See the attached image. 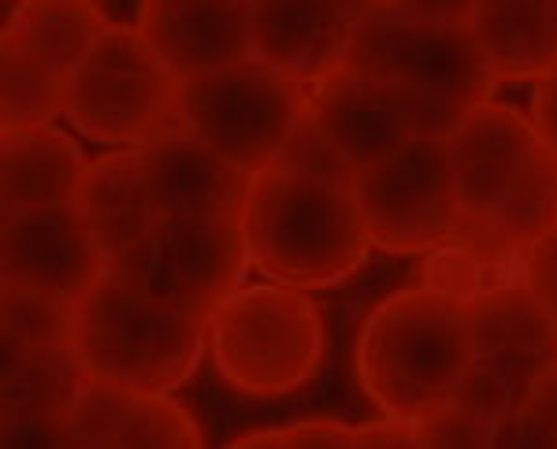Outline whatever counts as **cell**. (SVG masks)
Here are the masks:
<instances>
[{"label": "cell", "mask_w": 557, "mask_h": 449, "mask_svg": "<svg viewBox=\"0 0 557 449\" xmlns=\"http://www.w3.org/2000/svg\"><path fill=\"white\" fill-rule=\"evenodd\" d=\"M491 238L506 241L517 253H528L539 238L557 230V157L539 141L532 164L524 167L513 194L487 220H469Z\"/></svg>", "instance_id": "603a6c76"}, {"label": "cell", "mask_w": 557, "mask_h": 449, "mask_svg": "<svg viewBox=\"0 0 557 449\" xmlns=\"http://www.w3.org/2000/svg\"><path fill=\"white\" fill-rule=\"evenodd\" d=\"M491 283H498V275H494L491 267L483 264L469 246H461L457 238L438 241V246L431 249L428 264H424V286H431V290H443V294L461 298V301H472L475 294Z\"/></svg>", "instance_id": "4316f807"}, {"label": "cell", "mask_w": 557, "mask_h": 449, "mask_svg": "<svg viewBox=\"0 0 557 449\" xmlns=\"http://www.w3.org/2000/svg\"><path fill=\"white\" fill-rule=\"evenodd\" d=\"M249 246L242 215H160L152 230L108 272L160 301L212 316L242 286Z\"/></svg>", "instance_id": "ba28073f"}, {"label": "cell", "mask_w": 557, "mask_h": 449, "mask_svg": "<svg viewBox=\"0 0 557 449\" xmlns=\"http://www.w3.org/2000/svg\"><path fill=\"white\" fill-rule=\"evenodd\" d=\"M138 160L160 215H242L246 209L253 175L205 146L183 120L138 146Z\"/></svg>", "instance_id": "2e32d148"}, {"label": "cell", "mask_w": 557, "mask_h": 449, "mask_svg": "<svg viewBox=\"0 0 557 449\" xmlns=\"http://www.w3.org/2000/svg\"><path fill=\"white\" fill-rule=\"evenodd\" d=\"M532 127L546 149L557 157V67L546 71L543 78H535V97H532Z\"/></svg>", "instance_id": "d6a6232c"}, {"label": "cell", "mask_w": 557, "mask_h": 449, "mask_svg": "<svg viewBox=\"0 0 557 449\" xmlns=\"http://www.w3.org/2000/svg\"><path fill=\"white\" fill-rule=\"evenodd\" d=\"M357 446H417V420L383 412V420L357 427Z\"/></svg>", "instance_id": "836d02e7"}, {"label": "cell", "mask_w": 557, "mask_h": 449, "mask_svg": "<svg viewBox=\"0 0 557 449\" xmlns=\"http://www.w3.org/2000/svg\"><path fill=\"white\" fill-rule=\"evenodd\" d=\"M71 449H194L205 446L201 427L178 401L157 390H131L86 379L75 409L67 416Z\"/></svg>", "instance_id": "e0dca14e"}, {"label": "cell", "mask_w": 557, "mask_h": 449, "mask_svg": "<svg viewBox=\"0 0 557 449\" xmlns=\"http://www.w3.org/2000/svg\"><path fill=\"white\" fill-rule=\"evenodd\" d=\"M86 167L89 160L83 157V149L52 123H45V127H4V134H0L4 215L78 201Z\"/></svg>", "instance_id": "d6986e66"}, {"label": "cell", "mask_w": 557, "mask_h": 449, "mask_svg": "<svg viewBox=\"0 0 557 449\" xmlns=\"http://www.w3.org/2000/svg\"><path fill=\"white\" fill-rule=\"evenodd\" d=\"M494 446H557V361L535 375L524 409L494 427Z\"/></svg>", "instance_id": "484cf974"}, {"label": "cell", "mask_w": 557, "mask_h": 449, "mask_svg": "<svg viewBox=\"0 0 557 449\" xmlns=\"http://www.w3.org/2000/svg\"><path fill=\"white\" fill-rule=\"evenodd\" d=\"M220 375L253 398H283L320 372L327 353L323 312L286 283L238 286L209 320Z\"/></svg>", "instance_id": "277c9868"}, {"label": "cell", "mask_w": 557, "mask_h": 449, "mask_svg": "<svg viewBox=\"0 0 557 449\" xmlns=\"http://www.w3.org/2000/svg\"><path fill=\"white\" fill-rule=\"evenodd\" d=\"M235 446H357V427L338 420H301L290 427L249 431L235 438Z\"/></svg>", "instance_id": "f546056e"}, {"label": "cell", "mask_w": 557, "mask_h": 449, "mask_svg": "<svg viewBox=\"0 0 557 449\" xmlns=\"http://www.w3.org/2000/svg\"><path fill=\"white\" fill-rule=\"evenodd\" d=\"M372 246L386 253H428L465 223L446 157V134H417L354 178Z\"/></svg>", "instance_id": "9c48e42d"}, {"label": "cell", "mask_w": 557, "mask_h": 449, "mask_svg": "<svg viewBox=\"0 0 557 449\" xmlns=\"http://www.w3.org/2000/svg\"><path fill=\"white\" fill-rule=\"evenodd\" d=\"M386 0H253L257 57L312 86L343 64L349 41Z\"/></svg>", "instance_id": "5bb4252c"}, {"label": "cell", "mask_w": 557, "mask_h": 449, "mask_svg": "<svg viewBox=\"0 0 557 449\" xmlns=\"http://www.w3.org/2000/svg\"><path fill=\"white\" fill-rule=\"evenodd\" d=\"M524 283L557 327V230L539 238L524 257Z\"/></svg>", "instance_id": "4dcf8cb0"}, {"label": "cell", "mask_w": 557, "mask_h": 449, "mask_svg": "<svg viewBox=\"0 0 557 449\" xmlns=\"http://www.w3.org/2000/svg\"><path fill=\"white\" fill-rule=\"evenodd\" d=\"M4 442L8 446H67V416L89 375L75 349L30 353L4 346Z\"/></svg>", "instance_id": "ac0fdd59"}, {"label": "cell", "mask_w": 557, "mask_h": 449, "mask_svg": "<svg viewBox=\"0 0 557 449\" xmlns=\"http://www.w3.org/2000/svg\"><path fill=\"white\" fill-rule=\"evenodd\" d=\"M475 0H386L391 12L401 20L424 23V26H469Z\"/></svg>", "instance_id": "1f68e13d"}, {"label": "cell", "mask_w": 557, "mask_h": 449, "mask_svg": "<svg viewBox=\"0 0 557 449\" xmlns=\"http://www.w3.org/2000/svg\"><path fill=\"white\" fill-rule=\"evenodd\" d=\"M0 253H4V283L34 286L64 301H83L108 272L104 249L97 246L75 201L4 215Z\"/></svg>", "instance_id": "7c38bea8"}, {"label": "cell", "mask_w": 557, "mask_h": 449, "mask_svg": "<svg viewBox=\"0 0 557 449\" xmlns=\"http://www.w3.org/2000/svg\"><path fill=\"white\" fill-rule=\"evenodd\" d=\"M472 364L469 301L431 286L391 294L357 338L364 394L391 416H431L457 401Z\"/></svg>", "instance_id": "7a4b0ae2"}, {"label": "cell", "mask_w": 557, "mask_h": 449, "mask_svg": "<svg viewBox=\"0 0 557 449\" xmlns=\"http://www.w3.org/2000/svg\"><path fill=\"white\" fill-rule=\"evenodd\" d=\"M108 26L112 23L94 0H8L0 41L23 45L26 52L71 78Z\"/></svg>", "instance_id": "7402d4cb"}, {"label": "cell", "mask_w": 557, "mask_h": 449, "mask_svg": "<svg viewBox=\"0 0 557 449\" xmlns=\"http://www.w3.org/2000/svg\"><path fill=\"white\" fill-rule=\"evenodd\" d=\"M78 212L86 215L97 246L104 249L108 264L138 246L160 220V209L141 175L138 149L108 152L86 167L83 190H78Z\"/></svg>", "instance_id": "44dd1931"}, {"label": "cell", "mask_w": 557, "mask_h": 449, "mask_svg": "<svg viewBox=\"0 0 557 449\" xmlns=\"http://www.w3.org/2000/svg\"><path fill=\"white\" fill-rule=\"evenodd\" d=\"M461 112L465 108L406 93L349 64L331 67L309 86V115L354 178L417 134H446Z\"/></svg>", "instance_id": "8fae6325"}, {"label": "cell", "mask_w": 557, "mask_h": 449, "mask_svg": "<svg viewBox=\"0 0 557 449\" xmlns=\"http://www.w3.org/2000/svg\"><path fill=\"white\" fill-rule=\"evenodd\" d=\"M469 30L494 83H528L557 67V0H475Z\"/></svg>", "instance_id": "ffe728a7"}, {"label": "cell", "mask_w": 557, "mask_h": 449, "mask_svg": "<svg viewBox=\"0 0 557 449\" xmlns=\"http://www.w3.org/2000/svg\"><path fill=\"white\" fill-rule=\"evenodd\" d=\"M469 312L472 364L454 406L498 427L524 409L535 375L557 361V327L528 290L524 275L483 286Z\"/></svg>", "instance_id": "52a82bcc"}, {"label": "cell", "mask_w": 557, "mask_h": 449, "mask_svg": "<svg viewBox=\"0 0 557 449\" xmlns=\"http://www.w3.org/2000/svg\"><path fill=\"white\" fill-rule=\"evenodd\" d=\"M242 227L249 264L298 290L343 283L372 249L354 183L278 164L253 175Z\"/></svg>", "instance_id": "6da1fadb"}, {"label": "cell", "mask_w": 557, "mask_h": 449, "mask_svg": "<svg viewBox=\"0 0 557 449\" xmlns=\"http://www.w3.org/2000/svg\"><path fill=\"white\" fill-rule=\"evenodd\" d=\"M278 167H290V172H305V175H323V178H343V183H354V172L343 164V157L335 152L323 130L317 127V120L309 115V104H305L298 127L286 138L283 152L275 160Z\"/></svg>", "instance_id": "83f0119b"}, {"label": "cell", "mask_w": 557, "mask_h": 449, "mask_svg": "<svg viewBox=\"0 0 557 449\" xmlns=\"http://www.w3.org/2000/svg\"><path fill=\"white\" fill-rule=\"evenodd\" d=\"M209 320L104 272L75 301V357L97 383L168 394L194 375L209 342Z\"/></svg>", "instance_id": "3957f363"}, {"label": "cell", "mask_w": 557, "mask_h": 449, "mask_svg": "<svg viewBox=\"0 0 557 449\" xmlns=\"http://www.w3.org/2000/svg\"><path fill=\"white\" fill-rule=\"evenodd\" d=\"M0 346L30 353H64L75 349V301L34 290L23 283H4L0 301Z\"/></svg>", "instance_id": "d4e9b609"}, {"label": "cell", "mask_w": 557, "mask_h": 449, "mask_svg": "<svg viewBox=\"0 0 557 449\" xmlns=\"http://www.w3.org/2000/svg\"><path fill=\"white\" fill-rule=\"evenodd\" d=\"M0 75H4V97H0L4 127H45L67 112L71 78L26 52L23 45L0 41Z\"/></svg>", "instance_id": "cb8c5ba5"}, {"label": "cell", "mask_w": 557, "mask_h": 449, "mask_svg": "<svg viewBox=\"0 0 557 449\" xmlns=\"http://www.w3.org/2000/svg\"><path fill=\"white\" fill-rule=\"evenodd\" d=\"M305 104L309 86L260 57L178 78L175 97L183 127L249 175L275 164Z\"/></svg>", "instance_id": "5b68a950"}, {"label": "cell", "mask_w": 557, "mask_h": 449, "mask_svg": "<svg viewBox=\"0 0 557 449\" xmlns=\"http://www.w3.org/2000/svg\"><path fill=\"white\" fill-rule=\"evenodd\" d=\"M138 30L175 78L257 57L253 0H141Z\"/></svg>", "instance_id": "9a60e30c"}, {"label": "cell", "mask_w": 557, "mask_h": 449, "mask_svg": "<svg viewBox=\"0 0 557 449\" xmlns=\"http://www.w3.org/2000/svg\"><path fill=\"white\" fill-rule=\"evenodd\" d=\"M539 149L528 115L491 97L475 101L446 130V157L465 220H487L502 209Z\"/></svg>", "instance_id": "4fadbf2b"}, {"label": "cell", "mask_w": 557, "mask_h": 449, "mask_svg": "<svg viewBox=\"0 0 557 449\" xmlns=\"http://www.w3.org/2000/svg\"><path fill=\"white\" fill-rule=\"evenodd\" d=\"M178 78L138 26H108L67 83V120L101 146L138 149L172 120Z\"/></svg>", "instance_id": "8992f818"}, {"label": "cell", "mask_w": 557, "mask_h": 449, "mask_svg": "<svg viewBox=\"0 0 557 449\" xmlns=\"http://www.w3.org/2000/svg\"><path fill=\"white\" fill-rule=\"evenodd\" d=\"M343 64L406 93L457 108H472L494 86L469 26H424L401 20L386 4L357 30Z\"/></svg>", "instance_id": "30bf717a"}, {"label": "cell", "mask_w": 557, "mask_h": 449, "mask_svg": "<svg viewBox=\"0 0 557 449\" xmlns=\"http://www.w3.org/2000/svg\"><path fill=\"white\" fill-rule=\"evenodd\" d=\"M417 446L483 449V446H494V427L483 424L472 412H465L461 406H446V409L431 412V416L417 420Z\"/></svg>", "instance_id": "f1b7e54d"}]
</instances>
